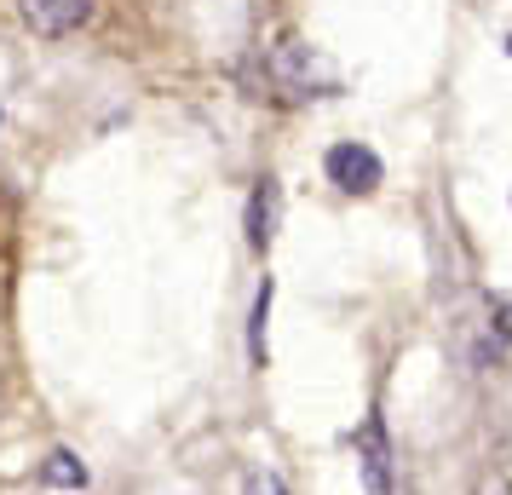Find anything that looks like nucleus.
I'll use <instances>...</instances> for the list:
<instances>
[{"instance_id": "1", "label": "nucleus", "mask_w": 512, "mask_h": 495, "mask_svg": "<svg viewBox=\"0 0 512 495\" xmlns=\"http://www.w3.org/2000/svg\"><path fill=\"white\" fill-rule=\"evenodd\" d=\"M271 87H282L288 98H311V93H334V81H317V58H311V47H300V41H282V47H271Z\"/></svg>"}, {"instance_id": "2", "label": "nucleus", "mask_w": 512, "mask_h": 495, "mask_svg": "<svg viewBox=\"0 0 512 495\" xmlns=\"http://www.w3.org/2000/svg\"><path fill=\"white\" fill-rule=\"evenodd\" d=\"M323 167L346 196H369V190H380V179H386V167H380V156H374L369 144H334Z\"/></svg>"}, {"instance_id": "3", "label": "nucleus", "mask_w": 512, "mask_h": 495, "mask_svg": "<svg viewBox=\"0 0 512 495\" xmlns=\"http://www.w3.org/2000/svg\"><path fill=\"white\" fill-rule=\"evenodd\" d=\"M18 12H24V24L35 29V35L58 41V35H75V29L87 24L93 0H18Z\"/></svg>"}, {"instance_id": "4", "label": "nucleus", "mask_w": 512, "mask_h": 495, "mask_svg": "<svg viewBox=\"0 0 512 495\" xmlns=\"http://www.w3.org/2000/svg\"><path fill=\"white\" fill-rule=\"evenodd\" d=\"M277 213H282V190L277 179H259L254 196H248V248H271V236H277Z\"/></svg>"}, {"instance_id": "5", "label": "nucleus", "mask_w": 512, "mask_h": 495, "mask_svg": "<svg viewBox=\"0 0 512 495\" xmlns=\"http://www.w3.org/2000/svg\"><path fill=\"white\" fill-rule=\"evenodd\" d=\"M357 449H363L369 490H392V449H386V426H380V415H369V421H363V432H357Z\"/></svg>"}, {"instance_id": "6", "label": "nucleus", "mask_w": 512, "mask_h": 495, "mask_svg": "<svg viewBox=\"0 0 512 495\" xmlns=\"http://www.w3.org/2000/svg\"><path fill=\"white\" fill-rule=\"evenodd\" d=\"M41 484H58V490H81V484H87V467L75 461L70 449H52L47 467H41Z\"/></svg>"}, {"instance_id": "7", "label": "nucleus", "mask_w": 512, "mask_h": 495, "mask_svg": "<svg viewBox=\"0 0 512 495\" xmlns=\"http://www.w3.org/2000/svg\"><path fill=\"white\" fill-rule=\"evenodd\" d=\"M265 317H271V277H265L259 294H254V329H248V352H254V363H265Z\"/></svg>"}, {"instance_id": "8", "label": "nucleus", "mask_w": 512, "mask_h": 495, "mask_svg": "<svg viewBox=\"0 0 512 495\" xmlns=\"http://www.w3.org/2000/svg\"><path fill=\"white\" fill-rule=\"evenodd\" d=\"M507 52H512V41H507Z\"/></svg>"}]
</instances>
